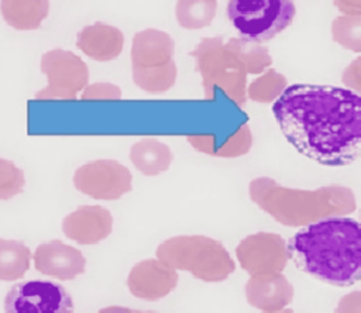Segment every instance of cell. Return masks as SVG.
Returning <instances> with one entry per match:
<instances>
[{
    "mask_svg": "<svg viewBox=\"0 0 361 313\" xmlns=\"http://www.w3.org/2000/svg\"><path fill=\"white\" fill-rule=\"evenodd\" d=\"M37 271L62 281L73 279L85 271V258L76 248L52 240L37 247L34 252Z\"/></svg>",
    "mask_w": 361,
    "mask_h": 313,
    "instance_id": "5b68a950",
    "label": "cell"
},
{
    "mask_svg": "<svg viewBox=\"0 0 361 313\" xmlns=\"http://www.w3.org/2000/svg\"><path fill=\"white\" fill-rule=\"evenodd\" d=\"M296 266L333 286H351L361 278V230L350 217H329L300 228L288 243Z\"/></svg>",
    "mask_w": 361,
    "mask_h": 313,
    "instance_id": "7a4b0ae2",
    "label": "cell"
},
{
    "mask_svg": "<svg viewBox=\"0 0 361 313\" xmlns=\"http://www.w3.org/2000/svg\"><path fill=\"white\" fill-rule=\"evenodd\" d=\"M4 310L8 313H68L73 310V300L58 283L30 281L17 283L7 292Z\"/></svg>",
    "mask_w": 361,
    "mask_h": 313,
    "instance_id": "277c9868",
    "label": "cell"
},
{
    "mask_svg": "<svg viewBox=\"0 0 361 313\" xmlns=\"http://www.w3.org/2000/svg\"><path fill=\"white\" fill-rule=\"evenodd\" d=\"M290 145L327 166H345L361 152V97L330 85H292L272 106Z\"/></svg>",
    "mask_w": 361,
    "mask_h": 313,
    "instance_id": "6da1fadb",
    "label": "cell"
},
{
    "mask_svg": "<svg viewBox=\"0 0 361 313\" xmlns=\"http://www.w3.org/2000/svg\"><path fill=\"white\" fill-rule=\"evenodd\" d=\"M24 185V172L14 162L0 158V200H8L21 193Z\"/></svg>",
    "mask_w": 361,
    "mask_h": 313,
    "instance_id": "ba28073f",
    "label": "cell"
},
{
    "mask_svg": "<svg viewBox=\"0 0 361 313\" xmlns=\"http://www.w3.org/2000/svg\"><path fill=\"white\" fill-rule=\"evenodd\" d=\"M0 14L14 30H35L48 14V0H0Z\"/></svg>",
    "mask_w": 361,
    "mask_h": 313,
    "instance_id": "8992f818",
    "label": "cell"
},
{
    "mask_svg": "<svg viewBox=\"0 0 361 313\" xmlns=\"http://www.w3.org/2000/svg\"><path fill=\"white\" fill-rule=\"evenodd\" d=\"M30 259L31 252L23 241L0 238V281L14 282L24 278Z\"/></svg>",
    "mask_w": 361,
    "mask_h": 313,
    "instance_id": "52a82bcc",
    "label": "cell"
},
{
    "mask_svg": "<svg viewBox=\"0 0 361 313\" xmlns=\"http://www.w3.org/2000/svg\"><path fill=\"white\" fill-rule=\"evenodd\" d=\"M227 18L245 41L267 42L290 25L293 0H228Z\"/></svg>",
    "mask_w": 361,
    "mask_h": 313,
    "instance_id": "3957f363",
    "label": "cell"
}]
</instances>
